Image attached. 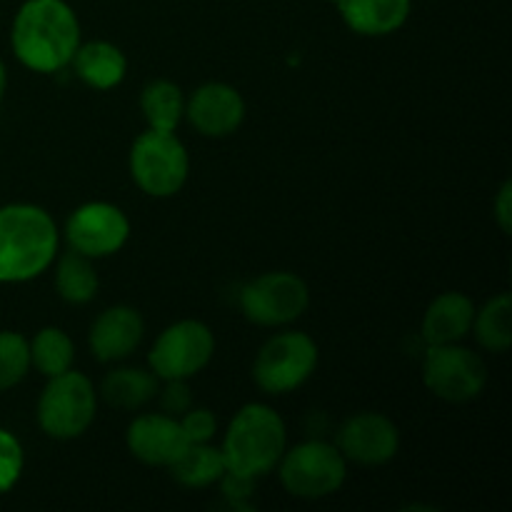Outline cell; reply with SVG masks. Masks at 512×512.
Segmentation results:
<instances>
[{"label": "cell", "mask_w": 512, "mask_h": 512, "mask_svg": "<svg viewBox=\"0 0 512 512\" xmlns=\"http://www.w3.org/2000/svg\"><path fill=\"white\" fill-rule=\"evenodd\" d=\"M13 53L35 73H58L80 45V23L65 0H25L10 30Z\"/></svg>", "instance_id": "obj_1"}, {"label": "cell", "mask_w": 512, "mask_h": 512, "mask_svg": "<svg viewBox=\"0 0 512 512\" xmlns=\"http://www.w3.org/2000/svg\"><path fill=\"white\" fill-rule=\"evenodd\" d=\"M58 228L38 205L0 208V283H25L53 265Z\"/></svg>", "instance_id": "obj_2"}, {"label": "cell", "mask_w": 512, "mask_h": 512, "mask_svg": "<svg viewBox=\"0 0 512 512\" xmlns=\"http://www.w3.org/2000/svg\"><path fill=\"white\" fill-rule=\"evenodd\" d=\"M223 458L228 473L258 480L273 468L288 450V430L283 418L263 403H250L238 410L223 440Z\"/></svg>", "instance_id": "obj_3"}, {"label": "cell", "mask_w": 512, "mask_h": 512, "mask_svg": "<svg viewBox=\"0 0 512 512\" xmlns=\"http://www.w3.org/2000/svg\"><path fill=\"white\" fill-rule=\"evenodd\" d=\"M98 393L88 375L73 368L48 378L38 400V425L48 438L75 440L93 425Z\"/></svg>", "instance_id": "obj_4"}, {"label": "cell", "mask_w": 512, "mask_h": 512, "mask_svg": "<svg viewBox=\"0 0 512 512\" xmlns=\"http://www.w3.org/2000/svg\"><path fill=\"white\" fill-rule=\"evenodd\" d=\"M188 173V150L168 130L148 128L130 148V175L150 198H170L180 193Z\"/></svg>", "instance_id": "obj_5"}, {"label": "cell", "mask_w": 512, "mask_h": 512, "mask_svg": "<svg viewBox=\"0 0 512 512\" xmlns=\"http://www.w3.org/2000/svg\"><path fill=\"white\" fill-rule=\"evenodd\" d=\"M280 483L293 498L320 500L338 493L348 478V460L325 440H308L285 450L278 463Z\"/></svg>", "instance_id": "obj_6"}, {"label": "cell", "mask_w": 512, "mask_h": 512, "mask_svg": "<svg viewBox=\"0 0 512 512\" xmlns=\"http://www.w3.org/2000/svg\"><path fill=\"white\" fill-rule=\"evenodd\" d=\"M318 368V345L310 335L285 330L273 335L253 363V380L263 393L285 395L298 390Z\"/></svg>", "instance_id": "obj_7"}, {"label": "cell", "mask_w": 512, "mask_h": 512, "mask_svg": "<svg viewBox=\"0 0 512 512\" xmlns=\"http://www.w3.org/2000/svg\"><path fill=\"white\" fill-rule=\"evenodd\" d=\"M423 383L445 403H470L488 385L485 360L460 343L430 345L423 360Z\"/></svg>", "instance_id": "obj_8"}, {"label": "cell", "mask_w": 512, "mask_h": 512, "mask_svg": "<svg viewBox=\"0 0 512 512\" xmlns=\"http://www.w3.org/2000/svg\"><path fill=\"white\" fill-rule=\"evenodd\" d=\"M310 290L295 273H265L248 283L240 293L243 315L263 328H285L308 310Z\"/></svg>", "instance_id": "obj_9"}, {"label": "cell", "mask_w": 512, "mask_h": 512, "mask_svg": "<svg viewBox=\"0 0 512 512\" xmlns=\"http://www.w3.org/2000/svg\"><path fill=\"white\" fill-rule=\"evenodd\" d=\"M213 353V330L200 320H180L158 335L148 363L160 380H190L208 368Z\"/></svg>", "instance_id": "obj_10"}, {"label": "cell", "mask_w": 512, "mask_h": 512, "mask_svg": "<svg viewBox=\"0 0 512 512\" xmlns=\"http://www.w3.org/2000/svg\"><path fill=\"white\" fill-rule=\"evenodd\" d=\"M65 238L70 248L85 258L115 255L130 238V223L123 210L113 203H85L73 210L65 223Z\"/></svg>", "instance_id": "obj_11"}, {"label": "cell", "mask_w": 512, "mask_h": 512, "mask_svg": "<svg viewBox=\"0 0 512 512\" xmlns=\"http://www.w3.org/2000/svg\"><path fill=\"white\" fill-rule=\"evenodd\" d=\"M400 433L398 425L383 413H358L345 420L338 433V450L348 463L385 465L398 455Z\"/></svg>", "instance_id": "obj_12"}, {"label": "cell", "mask_w": 512, "mask_h": 512, "mask_svg": "<svg viewBox=\"0 0 512 512\" xmlns=\"http://www.w3.org/2000/svg\"><path fill=\"white\" fill-rule=\"evenodd\" d=\"M185 115L205 138H228L243 125L245 100L233 85L205 83L185 100Z\"/></svg>", "instance_id": "obj_13"}, {"label": "cell", "mask_w": 512, "mask_h": 512, "mask_svg": "<svg viewBox=\"0 0 512 512\" xmlns=\"http://www.w3.org/2000/svg\"><path fill=\"white\" fill-rule=\"evenodd\" d=\"M130 455L153 468H170L188 448L180 420L168 413H145L130 423L125 435Z\"/></svg>", "instance_id": "obj_14"}, {"label": "cell", "mask_w": 512, "mask_h": 512, "mask_svg": "<svg viewBox=\"0 0 512 512\" xmlns=\"http://www.w3.org/2000/svg\"><path fill=\"white\" fill-rule=\"evenodd\" d=\"M145 323L140 313L130 305H113L103 310L90 325V350L100 363H118L125 360L140 345Z\"/></svg>", "instance_id": "obj_15"}, {"label": "cell", "mask_w": 512, "mask_h": 512, "mask_svg": "<svg viewBox=\"0 0 512 512\" xmlns=\"http://www.w3.org/2000/svg\"><path fill=\"white\" fill-rule=\"evenodd\" d=\"M475 303L463 293H443L428 305L420 325L425 345H453L470 335L475 320Z\"/></svg>", "instance_id": "obj_16"}, {"label": "cell", "mask_w": 512, "mask_h": 512, "mask_svg": "<svg viewBox=\"0 0 512 512\" xmlns=\"http://www.w3.org/2000/svg\"><path fill=\"white\" fill-rule=\"evenodd\" d=\"M338 8L350 30L380 38L403 28L413 10V0H340Z\"/></svg>", "instance_id": "obj_17"}, {"label": "cell", "mask_w": 512, "mask_h": 512, "mask_svg": "<svg viewBox=\"0 0 512 512\" xmlns=\"http://www.w3.org/2000/svg\"><path fill=\"white\" fill-rule=\"evenodd\" d=\"M70 63H73L75 75L95 90L115 88L123 83L125 73H128V60H125L123 50L108 40L78 45Z\"/></svg>", "instance_id": "obj_18"}, {"label": "cell", "mask_w": 512, "mask_h": 512, "mask_svg": "<svg viewBox=\"0 0 512 512\" xmlns=\"http://www.w3.org/2000/svg\"><path fill=\"white\" fill-rule=\"evenodd\" d=\"M160 378L153 370L118 368L105 375L100 395L118 410H140L158 395Z\"/></svg>", "instance_id": "obj_19"}, {"label": "cell", "mask_w": 512, "mask_h": 512, "mask_svg": "<svg viewBox=\"0 0 512 512\" xmlns=\"http://www.w3.org/2000/svg\"><path fill=\"white\" fill-rule=\"evenodd\" d=\"M170 475L175 483L190 490H203L220 483L228 468H225L223 450L213 448L210 443H188L180 458L170 465Z\"/></svg>", "instance_id": "obj_20"}, {"label": "cell", "mask_w": 512, "mask_h": 512, "mask_svg": "<svg viewBox=\"0 0 512 512\" xmlns=\"http://www.w3.org/2000/svg\"><path fill=\"white\" fill-rule=\"evenodd\" d=\"M98 288L100 280L93 260L70 248V253H65L55 268V290L60 298L70 305H85L98 295Z\"/></svg>", "instance_id": "obj_21"}, {"label": "cell", "mask_w": 512, "mask_h": 512, "mask_svg": "<svg viewBox=\"0 0 512 512\" xmlns=\"http://www.w3.org/2000/svg\"><path fill=\"white\" fill-rule=\"evenodd\" d=\"M140 110L148 128L173 133L185 115V95L173 80H153L143 88Z\"/></svg>", "instance_id": "obj_22"}, {"label": "cell", "mask_w": 512, "mask_h": 512, "mask_svg": "<svg viewBox=\"0 0 512 512\" xmlns=\"http://www.w3.org/2000/svg\"><path fill=\"white\" fill-rule=\"evenodd\" d=\"M473 330L478 343L490 353H508L512 345V298L508 293L495 295L475 310Z\"/></svg>", "instance_id": "obj_23"}, {"label": "cell", "mask_w": 512, "mask_h": 512, "mask_svg": "<svg viewBox=\"0 0 512 512\" xmlns=\"http://www.w3.org/2000/svg\"><path fill=\"white\" fill-rule=\"evenodd\" d=\"M30 343V365L45 378L65 373L75 363V345L70 335L60 328H43Z\"/></svg>", "instance_id": "obj_24"}, {"label": "cell", "mask_w": 512, "mask_h": 512, "mask_svg": "<svg viewBox=\"0 0 512 512\" xmlns=\"http://www.w3.org/2000/svg\"><path fill=\"white\" fill-rule=\"evenodd\" d=\"M30 370V343L20 333L0 330V393L15 388Z\"/></svg>", "instance_id": "obj_25"}, {"label": "cell", "mask_w": 512, "mask_h": 512, "mask_svg": "<svg viewBox=\"0 0 512 512\" xmlns=\"http://www.w3.org/2000/svg\"><path fill=\"white\" fill-rule=\"evenodd\" d=\"M23 463V448H20L18 438L0 428V495L8 493L18 483Z\"/></svg>", "instance_id": "obj_26"}, {"label": "cell", "mask_w": 512, "mask_h": 512, "mask_svg": "<svg viewBox=\"0 0 512 512\" xmlns=\"http://www.w3.org/2000/svg\"><path fill=\"white\" fill-rule=\"evenodd\" d=\"M178 420L188 443H210L215 438V433H218V420L205 408L185 410Z\"/></svg>", "instance_id": "obj_27"}, {"label": "cell", "mask_w": 512, "mask_h": 512, "mask_svg": "<svg viewBox=\"0 0 512 512\" xmlns=\"http://www.w3.org/2000/svg\"><path fill=\"white\" fill-rule=\"evenodd\" d=\"M160 393V405L168 415L180 418L185 410L193 408V398H190L188 380H165V388L158 390Z\"/></svg>", "instance_id": "obj_28"}, {"label": "cell", "mask_w": 512, "mask_h": 512, "mask_svg": "<svg viewBox=\"0 0 512 512\" xmlns=\"http://www.w3.org/2000/svg\"><path fill=\"white\" fill-rule=\"evenodd\" d=\"M493 210H495V223L500 225V230H503L505 235L512 230V183L510 180H505L503 188H500L498 198H495L493 203Z\"/></svg>", "instance_id": "obj_29"}, {"label": "cell", "mask_w": 512, "mask_h": 512, "mask_svg": "<svg viewBox=\"0 0 512 512\" xmlns=\"http://www.w3.org/2000/svg\"><path fill=\"white\" fill-rule=\"evenodd\" d=\"M5 88H8V70H5L3 60H0V100H3Z\"/></svg>", "instance_id": "obj_30"}, {"label": "cell", "mask_w": 512, "mask_h": 512, "mask_svg": "<svg viewBox=\"0 0 512 512\" xmlns=\"http://www.w3.org/2000/svg\"><path fill=\"white\" fill-rule=\"evenodd\" d=\"M330 3H335V5H338V3H340V0H330Z\"/></svg>", "instance_id": "obj_31"}]
</instances>
